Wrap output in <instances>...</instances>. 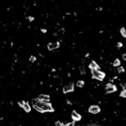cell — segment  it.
<instances>
[{"label": "cell", "instance_id": "obj_8", "mask_svg": "<svg viewBox=\"0 0 126 126\" xmlns=\"http://www.w3.org/2000/svg\"><path fill=\"white\" fill-rule=\"evenodd\" d=\"M39 100L43 101V102H49L50 101V97L49 95H46V94H41L39 95V97L37 98Z\"/></svg>", "mask_w": 126, "mask_h": 126}, {"label": "cell", "instance_id": "obj_23", "mask_svg": "<svg viewBox=\"0 0 126 126\" xmlns=\"http://www.w3.org/2000/svg\"><path fill=\"white\" fill-rule=\"evenodd\" d=\"M122 57H123V59H124V60H126V54H123Z\"/></svg>", "mask_w": 126, "mask_h": 126}, {"label": "cell", "instance_id": "obj_24", "mask_svg": "<svg viewBox=\"0 0 126 126\" xmlns=\"http://www.w3.org/2000/svg\"><path fill=\"white\" fill-rule=\"evenodd\" d=\"M41 31H42V32H43V33H46V32H47V29H41Z\"/></svg>", "mask_w": 126, "mask_h": 126}, {"label": "cell", "instance_id": "obj_2", "mask_svg": "<svg viewBox=\"0 0 126 126\" xmlns=\"http://www.w3.org/2000/svg\"><path fill=\"white\" fill-rule=\"evenodd\" d=\"M91 72L93 79H96V80H100V81H102L105 77V74L100 70H91Z\"/></svg>", "mask_w": 126, "mask_h": 126}, {"label": "cell", "instance_id": "obj_18", "mask_svg": "<svg viewBox=\"0 0 126 126\" xmlns=\"http://www.w3.org/2000/svg\"><path fill=\"white\" fill-rule=\"evenodd\" d=\"M35 60H36V58H35V56H31L30 58H29V61L30 62H35Z\"/></svg>", "mask_w": 126, "mask_h": 126}, {"label": "cell", "instance_id": "obj_10", "mask_svg": "<svg viewBox=\"0 0 126 126\" xmlns=\"http://www.w3.org/2000/svg\"><path fill=\"white\" fill-rule=\"evenodd\" d=\"M89 68L91 70H100V67H99L94 60H92L89 64Z\"/></svg>", "mask_w": 126, "mask_h": 126}, {"label": "cell", "instance_id": "obj_9", "mask_svg": "<svg viewBox=\"0 0 126 126\" xmlns=\"http://www.w3.org/2000/svg\"><path fill=\"white\" fill-rule=\"evenodd\" d=\"M22 108L23 109V111H25V112H29L31 111V107L29 105V102H25V101H23V106Z\"/></svg>", "mask_w": 126, "mask_h": 126}, {"label": "cell", "instance_id": "obj_5", "mask_svg": "<svg viewBox=\"0 0 126 126\" xmlns=\"http://www.w3.org/2000/svg\"><path fill=\"white\" fill-rule=\"evenodd\" d=\"M88 111H89L90 113H92V114H98V113L100 112V108H99V105H93L89 107Z\"/></svg>", "mask_w": 126, "mask_h": 126}, {"label": "cell", "instance_id": "obj_19", "mask_svg": "<svg viewBox=\"0 0 126 126\" xmlns=\"http://www.w3.org/2000/svg\"><path fill=\"white\" fill-rule=\"evenodd\" d=\"M55 125L56 126H62L63 125V124H62L60 121H57V122H55Z\"/></svg>", "mask_w": 126, "mask_h": 126}, {"label": "cell", "instance_id": "obj_3", "mask_svg": "<svg viewBox=\"0 0 126 126\" xmlns=\"http://www.w3.org/2000/svg\"><path fill=\"white\" fill-rule=\"evenodd\" d=\"M74 91V84L73 82H70V83L67 84L63 87V93H68V92H72Z\"/></svg>", "mask_w": 126, "mask_h": 126}, {"label": "cell", "instance_id": "obj_16", "mask_svg": "<svg viewBox=\"0 0 126 126\" xmlns=\"http://www.w3.org/2000/svg\"><path fill=\"white\" fill-rule=\"evenodd\" d=\"M120 85H121V86H122L123 91L126 92V84H125V83H121V84H120Z\"/></svg>", "mask_w": 126, "mask_h": 126}, {"label": "cell", "instance_id": "obj_4", "mask_svg": "<svg viewBox=\"0 0 126 126\" xmlns=\"http://www.w3.org/2000/svg\"><path fill=\"white\" fill-rule=\"evenodd\" d=\"M118 90L117 86L115 85H112V84H108L105 86V92L106 93H111V92H115Z\"/></svg>", "mask_w": 126, "mask_h": 126}, {"label": "cell", "instance_id": "obj_12", "mask_svg": "<svg viewBox=\"0 0 126 126\" xmlns=\"http://www.w3.org/2000/svg\"><path fill=\"white\" fill-rule=\"evenodd\" d=\"M120 34L122 35L123 37L126 38V29H125V28H121V29H120Z\"/></svg>", "mask_w": 126, "mask_h": 126}, {"label": "cell", "instance_id": "obj_14", "mask_svg": "<svg viewBox=\"0 0 126 126\" xmlns=\"http://www.w3.org/2000/svg\"><path fill=\"white\" fill-rule=\"evenodd\" d=\"M124 68L123 67H118V74H122V73H124Z\"/></svg>", "mask_w": 126, "mask_h": 126}, {"label": "cell", "instance_id": "obj_1", "mask_svg": "<svg viewBox=\"0 0 126 126\" xmlns=\"http://www.w3.org/2000/svg\"><path fill=\"white\" fill-rule=\"evenodd\" d=\"M32 105L35 111L39 112H54V110L53 108L52 105L49 102H43V101L39 100L38 99H32Z\"/></svg>", "mask_w": 126, "mask_h": 126}, {"label": "cell", "instance_id": "obj_25", "mask_svg": "<svg viewBox=\"0 0 126 126\" xmlns=\"http://www.w3.org/2000/svg\"><path fill=\"white\" fill-rule=\"evenodd\" d=\"M29 20H30V21H32V20H33V19H34V18H33V17H29Z\"/></svg>", "mask_w": 126, "mask_h": 126}, {"label": "cell", "instance_id": "obj_11", "mask_svg": "<svg viewBox=\"0 0 126 126\" xmlns=\"http://www.w3.org/2000/svg\"><path fill=\"white\" fill-rule=\"evenodd\" d=\"M120 64H121L120 60H119V59H116V60H114V62H113V67H119Z\"/></svg>", "mask_w": 126, "mask_h": 126}, {"label": "cell", "instance_id": "obj_6", "mask_svg": "<svg viewBox=\"0 0 126 126\" xmlns=\"http://www.w3.org/2000/svg\"><path fill=\"white\" fill-rule=\"evenodd\" d=\"M71 118L74 120V122H79V121L81 120V115L79 114L76 111H74L72 112V115H71Z\"/></svg>", "mask_w": 126, "mask_h": 126}, {"label": "cell", "instance_id": "obj_26", "mask_svg": "<svg viewBox=\"0 0 126 126\" xmlns=\"http://www.w3.org/2000/svg\"><path fill=\"white\" fill-rule=\"evenodd\" d=\"M62 126H66V125H65V124H63V125H62Z\"/></svg>", "mask_w": 126, "mask_h": 126}, {"label": "cell", "instance_id": "obj_7", "mask_svg": "<svg viewBox=\"0 0 126 126\" xmlns=\"http://www.w3.org/2000/svg\"><path fill=\"white\" fill-rule=\"evenodd\" d=\"M60 42H51L48 44V49L49 50H54L60 48Z\"/></svg>", "mask_w": 126, "mask_h": 126}, {"label": "cell", "instance_id": "obj_21", "mask_svg": "<svg viewBox=\"0 0 126 126\" xmlns=\"http://www.w3.org/2000/svg\"><path fill=\"white\" fill-rule=\"evenodd\" d=\"M83 126H100L99 124H86V125H83Z\"/></svg>", "mask_w": 126, "mask_h": 126}, {"label": "cell", "instance_id": "obj_22", "mask_svg": "<svg viewBox=\"0 0 126 126\" xmlns=\"http://www.w3.org/2000/svg\"><path fill=\"white\" fill-rule=\"evenodd\" d=\"M66 126H74V123H71V124H67Z\"/></svg>", "mask_w": 126, "mask_h": 126}, {"label": "cell", "instance_id": "obj_20", "mask_svg": "<svg viewBox=\"0 0 126 126\" xmlns=\"http://www.w3.org/2000/svg\"><path fill=\"white\" fill-rule=\"evenodd\" d=\"M117 47H118V49H120V48H122V47H123V43H122V42H118V43H117Z\"/></svg>", "mask_w": 126, "mask_h": 126}, {"label": "cell", "instance_id": "obj_13", "mask_svg": "<svg viewBox=\"0 0 126 126\" xmlns=\"http://www.w3.org/2000/svg\"><path fill=\"white\" fill-rule=\"evenodd\" d=\"M84 85H85V82H84V80H79V81L77 82V86L78 87H83Z\"/></svg>", "mask_w": 126, "mask_h": 126}, {"label": "cell", "instance_id": "obj_17", "mask_svg": "<svg viewBox=\"0 0 126 126\" xmlns=\"http://www.w3.org/2000/svg\"><path fill=\"white\" fill-rule=\"evenodd\" d=\"M80 73H81V74H85V67H84V66H81V67H80Z\"/></svg>", "mask_w": 126, "mask_h": 126}, {"label": "cell", "instance_id": "obj_15", "mask_svg": "<svg viewBox=\"0 0 126 126\" xmlns=\"http://www.w3.org/2000/svg\"><path fill=\"white\" fill-rule=\"evenodd\" d=\"M120 97H122V98H126V92H124V91H122L120 92Z\"/></svg>", "mask_w": 126, "mask_h": 126}]
</instances>
